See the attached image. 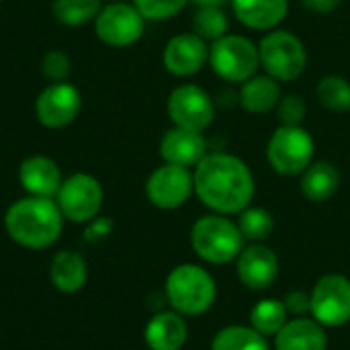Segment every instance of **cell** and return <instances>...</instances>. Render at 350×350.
Listing matches in <instances>:
<instances>
[{
  "instance_id": "15",
  "label": "cell",
  "mask_w": 350,
  "mask_h": 350,
  "mask_svg": "<svg viewBox=\"0 0 350 350\" xmlns=\"http://www.w3.org/2000/svg\"><path fill=\"white\" fill-rule=\"evenodd\" d=\"M164 68L174 76H193L209 59L205 41L195 33H180L164 47Z\"/></svg>"
},
{
  "instance_id": "17",
  "label": "cell",
  "mask_w": 350,
  "mask_h": 350,
  "mask_svg": "<svg viewBox=\"0 0 350 350\" xmlns=\"http://www.w3.org/2000/svg\"><path fill=\"white\" fill-rule=\"evenodd\" d=\"M275 350H328L326 328L312 316L289 320L275 336Z\"/></svg>"
},
{
  "instance_id": "4",
  "label": "cell",
  "mask_w": 350,
  "mask_h": 350,
  "mask_svg": "<svg viewBox=\"0 0 350 350\" xmlns=\"http://www.w3.org/2000/svg\"><path fill=\"white\" fill-rule=\"evenodd\" d=\"M191 246L201 260L219 267L236 262L246 246V240L236 221H232L228 215L211 213L193 224Z\"/></svg>"
},
{
  "instance_id": "30",
  "label": "cell",
  "mask_w": 350,
  "mask_h": 350,
  "mask_svg": "<svg viewBox=\"0 0 350 350\" xmlns=\"http://www.w3.org/2000/svg\"><path fill=\"white\" fill-rule=\"evenodd\" d=\"M187 0H133V6L148 21H166L185 8Z\"/></svg>"
},
{
  "instance_id": "32",
  "label": "cell",
  "mask_w": 350,
  "mask_h": 350,
  "mask_svg": "<svg viewBox=\"0 0 350 350\" xmlns=\"http://www.w3.org/2000/svg\"><path fill=\"white\" fill-rule=\"evenodd\" d=\"M43 74L53 82H64L70 74V59L62 51H49L43 57Z\"/></svg>"
},
{
  "instance_id": "14",
  "label": "cell",
  "mask_w": 350,
  "mask_h": 350,
  "mask_svg": "<svg viewBox=\"0 0 350 350\" xmlns=\"http://www.w3.org/2000/svg\"><path fill=\"white\" fill-rule=\"evenodd\" d=\"M236 273L246 289L267 291L279 277V256L265 242L248 244L236 258Z\"/></svg>"
},
{
  "instance_id": "29",
  "label": "cell",
  "mask_w": 350,
  "mask_h": 350,
  "mask_svg": "<svg viewBox=\"0 0 350 350\" xmlns=\"http://www.w3.org/2000/svg\"><path fill=\"white\" fill-rule=\"evenodd\" d=\"M193 29L203 41L213 43L228 35V16L219 6H199L193 16Z\"/></svg>"
},
{
  "instance_id": "25",
  "label": "cell",
  "mask_w": 350,
  "mask_h": 350,
  "mask_svg": "<svg viewBox=\"0 0 350 350\" xmlns=\"http://www.w3.org/2000/svg\"><path fill=\"white\" fill-rule=\"evenodd\" d=\"M211 350H271V345L252 326H226L213 336Z\"/></svg>"
},
{
  "instance_id": "24",
  "label": "cell",
  "mask_w": 350,
  "mask_h": 350,
  "mask_svg": "<svg viewBox=\"0 0 350 350\" xmlns=\"http://www.w3.org/2000/svg\"><path fill=\"white\" fill-rule=\"evenodd\" d=\"M287 322L289 312L285 308V301L277 297H265L256 301V306L250 310V326L267 338L275 336Z\"/></svg>"
},
{
  "instance_id": "22",
  "label": "cell",
  "mask_w": 350,
  "mask_h": 350,
  "mask_svg": "<svg viewBox=\"0 0 350 350\" xmlns=\"http://www.w3.org/2000/svg\"><path fill=\"white\" fill-rule=\"evenodd\" d=\"M281 84L273 76H252L246 82H242L240 88V105L244 111L252 115H265L273 109H277L281 100Z\"/></svg>"
},
{
  "instance_id": "20",
  "label": "cell",
  "mask_w": 350,
  "mask_h": 350,
  "mask_svg": "<svg viewBox=\"0 0 350 350\" xmlns=\"http://www.w3.org/2000/svg\"><path fill=\"white\" fill-rule=\"evenodd\" d=\"M238 21L254 31L275 29L287 14V0H232Z\"/></svg>"
},
{
  "instance_id": "21",
  "label": "cell",
  "mask_w": 350,
  "mask_h": 350,
  "mask_svg": "<svg viewBox=\"0 0 350 350\" xmlns=\"http://www.w3.org/2000/svg\"><path fill=\"white\" fill-rule=\"evenodd\" d=\"M299 189H301V193H304V197L308 201H312V203H326L340 189V170L332 162H328V160L312 162L301 172Z\"/></svg>"
},
{
  "instance_id": "19",
  "label": "cell",
  "mask_w": 350,
  "mask_h": 350,
  "mask_svg": "<svg viewBox=\"0 0 350 350\" xmlns=\"http://www.w3.org/2000/svg\"><path fill=\"white\" fill-rule=\"evenodd\" d=\"M189 326L178 312H160L146 324L144 340L150 350H180L187 345Z\"/></svg>"
},
{
  "instance_id": "12",
  "label": "cell",
  "mask_w": 350,
  "mask_h": 350,
  "mask_svg": "<svg viewBox=\"0 0 350 350\" xmlns=\"http://www.w3.org/2000/svg\"><path fill=\"white\" fill-rule=\"evenodd\" d=\"M144 16L125 2H111L96 14V37L111 47L133 45L144 35Z\"/></svg>"
},
{
  "instance_id": "23",
  "label": "cell",
  "mask_w": 350,
  "mask_h": 350,
  "mask_svg": "<svg viewBox=\"0 0 350 350\" xmlns=\"http://www.w3.org/2000/svg\"><path fill=\"white\" fill-rule=\"evenodd\" d=\"M88 277L86 260L74 250H62L53 256L49 279L59 293H78Z\"/></svg>"
},
{
  "instance_id": "35",
  "label": "cell",
  "mask_w": 350,
  "mask_h": 350,
  "mask_svg": "<svg viewBox=\"0 0 350 350\" xmlns=\"http://www.w3.org/2000/svg\"><path fill=\"white\" fill-rule=\"evenodd\" d=\"M301 4L310 10V12H316V14H328L332 10H336L342 0H301Z\"/></svg>"
},
{
  "instance_id": "2",
  "label": "cell",
  "mask_w": 350,
  "mask_h": 350,
  "mask_svg": "<svg viewBox=\"0 0 350 350\" xmlns=\"http://www.w3.org/2000/svg\"><path fill=\"white\" fill-rule=\"evenodd\" d=\"M4 226L16 244L31 250H43L57 242L64 228V215L53 199L29 195L8 207Z\"/></svg>"
},
{
  "instance_id": "18",
  "label": "cell",
  "mask_w": 350,
  "mask_h": 350,
  "mask_svg": "<svg viewBox=\"0 0 350 350\" xmlns=\"http://www.w3.org/2000/svg\"><path fill=\"white\" fill-rule=\"evenodd\" d=\"M18 178L23 189L31 197L53 199L62 187V172L57 164L47 156H31L18 168Z\"/></svg>"
},
{
  "instance_id": "6",
  "label": "cell",
  "mask_w": 350,
  "mask_h": 350,
  "mask_svg": "<svg viewBox=\"0 0 350 350\" xmlns=\"http://www.w3.org/2000/svg\"><path fill=\"white\" fill-rule=\"evenodd\" d=\"M260 66L279 82L299 78L308 66V51L304 41L291 31H271L258 45Z\"/></svg>"
},
{
  "instance_id": "8",
  "label": "cell",
  "mask_w": 350,
  "mask_h": 350,
  "mask_svg": "<svg viewBox=\"0 0 350 350\" xmlns=\"http://www.w3.org/2000/svg\"><path fill=\"white\" fill-rule=\"evenodd\" d=\"M310 316L324 328H342L350 322V279L340 273L324 275L310 291Z\"/></svg>"
},
{
  "instance_id": "34",
  "label": "cell",
  "mask_w": 350,
  "mask_h": 350,
  "mask_svg": "<svg viewBox=\"0 0 350 350\" xmlns=\"http://www.w3.org/2000/svg\"><path fill=\"white\" fill-rule=\"evenodd\" d=\"M111 230H113L111 219H107V217H94L92 221H88V228H86L84 236H86L88 242H96V240L107 238L111 234Z\"/></svg>"
},
{
  "instance_id": "16",
  "label": "cell",
  "mask_w": 350,
  "mask_h": 350,
  "mask_svg": "<svg viewBox=\"0 0 350 350\" xmlns=\"http://www.w3.org/2000/svg\"><path fill=\"white\" fill-rule=\"evenodd\" d=\"M207 142L201 131H191L183 127H172L164 133L160 142V156L166 164L176 166H197L207 154Z\"/></svg>"
},
{
  "instance_id": "9",
  "label": "cell",
  "mask_w": 350,
  "mask_h": 350,
  "mask_svg": "<svg viewBox=\"0 0 350 350\" xmlns=\"http://www.w3.org/2000/svg\"><path fill=\"white\" fill-rule=\"evenodd\" d=\"M103 199L105 193L100 183L84 172L66 178L55 195V203L62 215L74 224H88L94 217H98Z\"/></svg>"
},
{
  "instance_id": "36",
  "label": "cell",
  "mask_w": 350,
  "mask_h": 350,
  "mask_svg": "<svg viewBox=\"0 0 350 350\" xmlns=\"http://www.w3.org/2000/svg\"><path fill=\"white\" fill-rule=\"evenodd\" d=\"M197 6H219V4H224L226 0H193Z\"/></svg>"
},
{
  "instance_id": "1",
  "label": "cell",
  "mask_w": 350,
  "mask_h": 350,
  "mask_svg": "<svg viewBox=\"0 0 350 350\" xmlns=\"http://www.w3.org/2000/svg\"><path fill=\"white\" fill-rule=\"evenodd\" d=\"M195 195L219 215H234L250 207L256 185L244 160L232 154H207L193 172Z\"/></svg>"
},
{
  "instance_id": "31",
  "label": "cell",
  "mask_w": 350,
  "mask_h": 350,
  "mask_svg": "<svg viewBox=\"0 0 350 350\" xmlns=\"http://www.w3.org/2000/svg\"><path fill=\"white\" fill-rule=\"evenodd\" d=\"M306 113H308V107L304 98L297 94L281 96L277 105V115H279L281 125H301V121L306 119Z\"/></svg>"
},
{
  "instance_id": "28",
  "label": "cell",
  "mask_w": 350,
  "mask_h": 350,
  "mask_svg": "<svg viewBox=\"0 0 350 350\" xmlns=\"http://www.w3.org/2000/svg\"><path fill=\"white\" fill-rule=\"evenodd\" d=\"M100 12V0H55L53 16L68 27L84 25Z\"/></svg>"
},
{
  "instance_id": "5",
  "label": "cell",
  "mask_w": 350,
  "mask_h": 350,
  "mask_svg": "<svg viewBox=\"0 0 350 350\" xmlns=\"http://www.w3.org/2000/svg\"><path fill=\"white\" fill-rule=\"evenodd\" d=\"M314 137L301 125H281L273 131L267 158L281 176H299L314 162Z\"/></svg>"
},
{
  "instance_id": "33",
  "label": "cell",
  "mask_w": 350,
  "mask_h": 350,
  "mask_svg": "<svg viewBox=\"0 0 350 350\" xmlns=\"http://www.w3.org/2000/svg\"><path fill=\"white\" fill-rule=\"evenodd\" d=\"M283 301H285L287 312L293 314L295 318H297V316H304V314H310V293L291 291Z\"/></svg>"
},
{
  "instance_id": "27",
  "label": "cell",
  "mask_w": 350,
  "mask_h": 350,
  "mask_svg": "<svg viewBox=\"0 0 350 350\" xmlns=\"http://www.w3.org/2000/svg\"><path fill=\"white\" fill-rule=\"evenodd\" d=\"M318 100L334 113H349L350 111V82L345 76H324L316 88Z\"/></svg>"
},
{
  "instance_id": "26",
  "label": "cell",
  "mask_w": 350,
  "mask_h": 350,
  "mask_svg": "<svg viewBox=\"0 0 350 350\" xmlns=\"http://www.w3.org/2000/svg\"><path fill=\"white\" fill-rule=\"evenodd\" d=\"M238 228L244 236L246 242L250 244H260L271 238L275 232V217L269 209L265 207H246L244 211L238 213Z\"/></svg>"
},
{
  "instance_id": "3",
  "label": "cell",
  "mask_w": 350,
  "mask_h": 350,
  "mask_svg": "<svg viewBox=\"0 0 350 350\" xmlns=\"http://www.w3.org/2000/svg\"><path fill=\"white\" fill-rule=\"evenodd\" d=\"M166 299L180 316L207 314L217 299V283L213 275L199 265H178L166 277Z\"/></svg>"
},
{
  "instance_id": "10",
  "label": "cell",
  "mask_w": 350,
  "mask_h": 350,
  "mask_svg": "<svg viewBox=\"0 0 350 350\" xmlns=\"http://www.w3.org/2000/svg\"><path fill=\"white\" fill-rule=\"evenodd\" d=\"M168 117L174 127L203 131L215 119V105L207 90L197 84L176 86L168 96Z\"/></svg>"
},
{
  "instance_id": "7",
  "label": "cell",
  "mask_w": 350,
  "mask_h": 350,
  "mask_svg": "<svg viewBox=\"0 0 350 350\" xmlns=\"http://www.w3.org/2000/svg\"><path fill=\"white\" fill-rule=\"evenodd\" d=\"M209 62L213 72L228 82H246L260 68L258 47L242 35H224L213 41Z\"/></svg>"
},
{
  "instance_id": "13",
  "label": "cell",
  "mask_w": 350,
  "mask_h": 350,
  "mask_svg": "<svg viewBox=\"0 0 350 350\" xmlns=\"http://www.w3.org/2000/svg\"><path fill=\"white\" fill-rule=\"evenodd\" d=\"M82 96L76 86L68 82H55L47 86L35 103L37 119L49 129H59L70 125L80 113Z\"/></svg>"
},
{
  "instance_id": "11",
  "label": "cell",
  "mask_w": 350,
  "mask_h": 350,
  "mask_svg": "<svg viewBox=\"0 0 350 350\" xmlns=\"http://www.w3.org/2000/svg\"><path fill=\"white\" fill-rule=\"evenodd\" d=\"M193 193H195L193 172L176 164H162L150 174L146 183V195L150 203L164 211L183 207Z\"/></svg>"
}]
</instances>
